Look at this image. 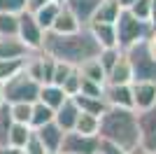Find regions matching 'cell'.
<instances>
[{
  "mask_svg": "<svg viewBox=\"0 0 156 154\" xmlns=\"http://www.w3.org/2000/svg\"><path fill=\"white\" fill-rule=\"evenodd\" d=\"M72 98H75V103L79 105V110L86 112V115L100 117L105 110L110 108L107 101H105V96H84V94H77V96H72Z\"/></svg>",
  "mask_w": 156,
  "mask_h": 154,
  "instance_id": "cell-19",
  "label": "cell"
},
{
  "mask_svg": "<svg viewBox=\"0 0 156 154\" xmlns=\"http://www.w3.org/2000/svg\"><path fill=\"white\" fill-rule=\"evenodd\" d=\"M133 68H130V61L126 56V51L119 56V61L114 63L110 72H107V84H133Z\"/></svg>",
  "mask_w": 156,
  "mask_h": 154,
  "instance_id": "cell-15",
  "label": "cell"
},
{
  "mask_svg": "<svg viewBox=\"0 0 156 154\" xmlns=\"http://www.w3.org/2000/svg\"><path fill=\"white\" fill-rule=\"evenodd\" d=\"M103 47L98 45V40L93 38V33L89 31V26L79 28L77 33H70V35H61V33L47 31L44 40H42V51L54 56L56 61H63V63H70L75 68H79L82 63L98 58Z\"/></svg>",
  "mask_w": 156,
  "mask_h": 154,
  "instance_id": "cell-1",
  "label": "cell"
},
{
  "mask_svg": "<svg viewBox=\"0 0 156 154\" xmlns=\"http://www.w3.org/2000/svg\"><path fill=\"white\" fill-rule=\"evenodd\" d=\"M68 98H70V96H68L61 86H56V84H42V86H40V98H37V101H42L44 105H49L54 112H56Z\"/></svg>",
  "mask_w": 156,
  "mask_h": 154,
  "instance_id": "cell-18",
  "label": "cell"
},
{
  "mask_svg": "<svg viewBox=\"0 0 156 154\" xmlns=\"http://www.w3.org/2000/svg\"><path fill=\"white\" fill-rule=\"evenodd\" d=\"M61 89L68 94V96H77L79 94V89H82V72H79V68H72V72L68 75V79L63 82V86Z\"/></svg>",
  "mask_w": 156,
  "mask_h": 154,
  "instance_id": "cell-30",
  "label": "cell"
},
{
  "mask_svg": "<svg viewBox=\"0 0 156 154\" xmlns=\"http://www.w3.org/2000/svg\"><path fill=\"white\" fill-rule=\"evenodd\" d=\"M124 51L119 49V47H107V49H100V54H98V61H100V65L105 68V72H110L112 68H114V63L119 61V56H121Z\"/></svg>",
  "mask_w": 156,
  "mask_h": 154,
  "instance_id": "cell-29",
  "label": "cell"
},
{
  "mask_svg": "<svg viewBox=\"0 0 156 154\" xmlns=\"http://www.w3.org/2000/svg\"><path fill=\"white\" fill-rule=\"evenodd\" d=\"M16 19H19L16 35H19L33 51H40L42 49V40H44V31H42V26L37 24L35 14L28 12V9H21V12L16 14Z\"/></svg>",
  "mask_w": 156,
  "mask_h": 154,
  "instance_id": "cell-6",
  "label": "cell"
},
{
  "mask_svg": "<svg viewBox=\"0 0 156 154\" xmlns=\"http://www.w3.org/2000/svg\"><path fill=\"white\" fill-rule=\"evenodd\" d=\"M54 2H58V5H65V0H54Z\"/></svg>",
  "mask_w": 156,
  "mask_h": 154,
  "instance_id": "cell-45",
  "label": "cell"
},
{
  "mask_svg": "<svg viewBox=\"0 0 156 154\" xmlns=\"http://www.w3.org/2000/svg\"><path fill=\"white\" fill-rule=\"evenodd\" d=\"M98 145H100L98 135H84L79 131H68L63 138V145H61V152H65V154H93V152H98Z\"/></svg>",
  "mask_w": 156,
  "mask_h": 154,
  "instance_id": "cell-7",
  "label": "cell"
},
{
  "mask_svg": "<svg viewBox=\"0 0 156 154\" xmlns=\"http://www.w3.org/2000/svg\"><path fill=\"white\" fill-rule=\"evenodd\" d=\"M16 26H19L16 14L0 12V35H16Z\"/></svg>",
  "mask_w": 156,
  "mask_h": 154,
  "instance_id": "cell-32",
  "label": "cell"
},
{
  "mask_svg": "<svg viewBox=\"0 0 156 154\" xmlns=\"http://www.w3.org/2000/svg\"><path fill=\"white\" fill-rule=\"evenodd\" d=\"M30 135H33V128L28 124H14L12 131H9V138H7V145L16 147V149H23L26 142L30 140Z\"/></svg>",
  "mask_w": 156,
  "mask_h": 154,
  "instance_id": "cell-24",
  "label": "cell"
},
{
  "mask_svg": "<svg viewBox=\"0 0 156 154\" xmlns=\"http://www.w3.org/2000/svg\"><path fill=\"white\" fill-rule=\"evenodd\" d=\"M105 86L98 82H91V79H84L82 77V89H79V94H84V96H103Z\"/></svg>",
  "mask_w": 156,
  "mask_h": 154,
  "instance_id": "cell-34",
  "label": "cell"
},
{
  "mask_svg": "<svg viewBox=\"0 0 156 154\" xmlns=\"http://www.w3.org/2000/svg\"><path fill=\"white\" fill-rule=\"evenodd\" d=\"M79 72H82V77L84 79H91V82H98V84H107V72H105V68L100 65V61L98 58H91V61H86V63L79 65Z\"/></svg>",
  "mask_w": 156,
  "mask_h": 154,
  "instance_id": "cell-21",
  "label": "cell"
},
{
  "mask_svg": "<svg viewBox=\"0 0 156 154\" xmlns=\"http://www.w3.org/2000/svg\"><path fill=\"white\" fill-rule=\"evenodd\" d=\"M79 28H84V26L77 21V16L68 9L65 5H61V12L58 16H56V21H54V33H61V35H70V33H77Z\"/></svg>",
  "mask_w": 156,
  "mask_h": 154,
  "instance_id": "cell-16",
  "label": "cell"
},
{
  "mask_svg": "<svg viewBox=\"0 0 156 154\" xmlns=\"http://www.w3.org/2000/svg\"><path fill=\"white\" fill-rule=\"evenodd\" d=\"M103 96H105V101H107L110 108L135 110L133 108V89H130V84H105Z\"/></svg>",
  "mask_w": 156,
  "mask_h": 154,
  "instance_id": "cell-10",
  "label": "cell"
},
{
  "mask_svg": "<svg viewBox=\"0 0 156 154\" xmlns=\"http://www.w3.org/2000/svg\"><path fill=\"white\" fill-rule=\"evenodd\" d=\"M128 154H156V152H149V149H144V147H140V145H137L135 149H130Z\"/></svg>",
  "mask_w": 156,
  "mask_h": 154,
  "instance_id": "cell-41",
  "label": "cell"
},
{
  "mask_svg": "<svg viewBox=\"0 0 156 154\" xmlns=\"http://www.w3.org/2000/svg\"><path fill=\"white\" fill-rule=\"evenodd\" d=\"M0 154H21V149L9 147V145H0Z\"/></svg>",
  "mask_w": 156,
  "mask_h": 154,
  "instance_id": "cell-40",
  "label": "cell"
},
{
  "mask_svg": "<svg viewBox=\"0 0 156 154\" xmlns=\"http://www.w3.org/2000/svg\"><path fill=\"white\" fill-rule=\"evenodd\" d=\"M79 115H82V110H79V105L75 103V98H68V101H65L63 105L54 112V122H56L65 133H68V131H75Z\"/></svg>",
  "mask_w": 156,
  "mask_h": 154,
  "instance_id": "cell-13",
  "label": "cell"
},
{
  "mask_svg": "<svg viewBox=\"0 0 156 154\" xmlns=\"http://www.w3.org/2000/svg\"><path fill=\"white\" fill-rule=\"evenodd\" d=\"M40 86H42L40 82H35L26 70H21L2 84V98L9 105L12 103H35L40 98Z\"/></svg>",
  "mask_w": 156,
  "mask_h": 154,
  "instance_id": "cell-4",
  "label": "cell"
},
{
  "mask_svg": "<svg viewBox=\"0 0 156 154\" xmlns=\"http://www.w3.org/2000/svg\"><path fill=\"white\" fill-rule=\"evenodd\" d=\"M121 9H124V7L119 5V0H100L93 21H98V24H114V21L119 19ZM93 21H91V24H93Z\"/></svg>",
  "mask_w": 156,
  "mask_h": 154,
  "instance_id": "cell-20",
  "label": "cell"
},
{
  "mask_svg": "<svg viewBox=\"0 0 156 154\" xmlns=\"http://www.w3.org/2000/svg\"><path fill=\"white\" fill-rule=\"evenodd\" d=\"M58 12H61L58 2H47L44 7H40L37 12H35V19H37V24L42 26L44 33L54 28V21H56V16H58Z\"/></svg>",
  "mask_w": 156,
  "mask_h": 154,
  "instance_id": "cell-22",
  "label": "cell"
},
{
  "mask_svg": "<svg viewBox=\"0 0 156 154\" xmlns=\"http://www.w3.org/2000/svg\"><path fill=\"white\" fill-rule=\"evenodd\" d=\"M130 89H133V108H135V112L156 105V82H147V79L144 82H133Z\"/></svg>",
  "mask_w": 156,
  "mask_h": 154,
  "instance_id": "cell-11",
  "label": "cell"
},
{
  "mask_svg": "<svg viewBox=\"0 0 156 154\" xmlns=\"http://www.w3.org/2000/svg\"><path fill=\"white\" fill-rule=\"evenodd\" d=\"M75 131H79V133H84V135H98V131H100V117L82 112L79 119H77Z\"/></svg>",
  "mask_w": 156,
  "mask_h": 154,
  "instance_id": "cell-25",
  "label": "cell"
},
{
  "mask_svg": "<svg viewBox=\"0 0 156 154\" xmlns=\"http://www.w3.org/2000/svg\"><path fill=\"white\" fill-rule=\"evenodd\" d=\"M21 9H26V0H0V12L19 14Z\"/></svg>",
  "mask_w": 156,
  "mask_h": 154,
  "instance_id": "cell-36",
  "label": "cell"
},
{
  "mask_svg": "<svg viewBox=\"0 0 156 154\" xmlns=\"http://www.w3.org/2000/svg\"><path fill=\"white\" fill-rule=\"evenodd\" d=\"M2 103H5V98H2V84H0V108H2Z\"/></svg>",
  "mask_w": 156,
  "mask_h": 154,
  "instance_id": "cell-44",
  "label": "cell"
},
{
  "mask_svg": "<svg viewBox=\"0 0 156 154\" xmlns=\"http://www.w3.org/2000/svg\"><path fill=\"white\" fill-rule=\"evenodd\" d=\"M98 138L110 140L121 149L130 152L140 145V128H137V112L128 108H107L100 115V131Z\"/></svg>",
  "mask_w": 156,
  "mask_h": 154,
  "instance_id": "cell-2",
  "label": "cell"
},
{
  "mask_svg": "<svg viewBox=\"0 0 156 154\" xmlns=\"http://www.w3.org/2000/svg\"><path fill=\"white\" fill-rule=\"evenodd\" d=\"M21 152H23V154H49V152H47V147L42 145V142H40V138L35 135V131H33L30 140L26 142V147L21 149Z\"/></svg>",
  "mask_w": 156,
  "mask_h": 154,
  "instance_id": "cell-35",
  "label": "cell"
},
{
  "mask_svg": "<svg viewBox=\"0 0 156 154\" xmlns=\"http://www.w3.org/2000/svg\"><path fill=\"white\" fill-rule=\"evenodd\" d=\"M23 70V61H9V58H0V84L12 79L16 72Z\"/></svg>",
  "mask_w": 156,
  "mask_h": 154,
  "instance_id": "cell-27",
  "label": "cell"
},
{
  "mask_svg": "<svg viewBox=\"0 0 156 154\" xmlns=\"http://www.w3.org/2000/svg\"><path fill=\"white\" fill-rule=\"evenodd\" d=\"M126 56L133 68V82H156V58L149 54L144 42H137L130 49H126Z\"/></svg>",
  "mask_w": 156,
  "mask_h": 154,
  "instance_id": "cell-5",
  "label": "cell"
},
{
  "mask_svg": "<svg viewBox=\"0 0 156 154\" xmlns=\"http://www.w3.org/2000/svg\"><path fill=\"white\" fill-rule=\"evenodd\" d=\"M98 152H100V154H128L126 149H121V147H119V145H114V142H110V140H103V138H100Z\"/></svg>",
  "mask_w": 156,
  "mask_h": 154,
  "instance_id": "cell-37",
  "label": "cell"
},
{
  "mask_svg": "<svg viewBox=\"0 0 156 154\" xmlns=\"http://www.w3.org/2000/svg\"><path fill=\"white\" fill-rule=\"evenodd\" d=\"M49 154H65V152H61V149H58V152H49Z\"/></svg>",
  "mask_w": 156,
  "mask_h": 154,
  "instance_id": "cell-46",
  "label": "cell"
},
{
  "mask_svg": "<svg viewBox=\"0 0 156 154\" xmlns=\"http://www.w3.org/2000/svg\"><path fill=\"white\" fill-rule=\"evenodd\" d=\"M98 5H100V0H65V7L77 16L82 26H89L93 21Z\"/></svg>",
  "mask_w": 156,
  "mask_h": 154,
  "instance_id": "cell-14",
  "label": "cell"
},
{
  "mask_svg": "<svg viewBox=\"0 0 156 154\" xmlns=\"http://www.w3.org/2000/svg\"><path fill=\"white\" fill-rule=\"evenodd\" d=\"M72 68H75V65H70V63H63V61H56V68H54L51 84H56V86H63V82L68 79V75L72 72Z\"/></svg>",
  "mask_w": 156,
  "mask_h": 154,
  "instance_id": "cell-33",
  "label": "cell"
},
{
  "mask_svg": "<svg viewBox=\"0 0 156 154\" xmlns=\"http://www.w3.org/2000/svg\"><path fill=\"white\" fill-rule=\"evenodd\" d=\"M89 31L93 33V38L98 40V45L103 49L117 47V28H114V24H98V21H93V24H89Z\"/></svg>",
  "mask_w": 156,
  "mask_h": 154,
  "instance_id": "cell-17",
  "label": "cell"
},
{
  "mask_svg": "<svg viewBox=\"0 0 156 154\" xmlns=\"http://www.w3.org/2000/svg\"><path fill=\"white\" fill-rule=\"evenodd\" d=\"M21 154H23V152H21Z\"/></svg>",
  "mask_w": 156,
  "mask_h": 154,
  "instance_id": "cell-47",
  "label": "cell"
},
{
  "mask_svg": "<svg viewBox=\"0 0 156 154\" xmlns=\"http://www.w3.org/2000/svg\"><path fill=\"white\" fill-rule=\"evenodd\" d=\"M128 12L133 16H137L140 21H149L151 24V0H135L128 7Z\"/></svg>",
  "mask_w": 156,
  "mask_h": 154,
  "instance_id": "cell-31",
  "label": "cell"
},
{
  "mask_svg": "<svg viewBox=\"0 0 156 154\" xmlns=\"http://www.w3.org/2000/svg\"><path fill=\"white\" fill-rule=\"evenodd\" d=\"M47 2H54V0H26V9L35 14V12L40 9V7H44Z\"/></svg>",
  "mask_w": 156,
  "mask_h": 154,
  "instance_id": "cell-38",
  "label": "cell"
},
{
  "mask_svg": "<svg viewBox=\"0 0 156 154\" xmlns=\"http://www.w3.org/2000/svg\"><path fill=\"white\" fill-rule=\"evenodd\" d=\"M151 26H156V0H151Z\"/></svg>",
  "mask_w": 156,
  "mask_h": 154,
  "instance_id": "cell-42",
  "label": "cell"
},
{
  "mask_svg": "<svg viewBox=\"0 0 156 154\" xmlns=\"http://www.w3.org/2000/svg\"><path fill=\"white\" fill-rule=\"evenodd\" d=\"M144 45H147V49H149V54L156 58V26H154V31L149 33V38L144 40Z\"/></svg>",
  "mask_w": 156,
  "mask_h": 154,
  "instance_id": "cell-39",
  "label": "cell"
},
{
  "mask_svg": "<svg viewBox=\"0 0 156 154\" xmlns=\"http://www.w3.org/2000/svg\"><path fill=\"white\" fill-rule=\"evenodd\" d=\"M12 119L14 124H28L30 126V112H33V103H12Z\"/></svg>",
  "mask_w": 156,
  "mask_h": 154,
  "instance_id": "cell-28",
  "label": "cell"
},
{
  "mask_svg": "<svg viewBox=\"0 0 156 154\" xmlns=\"http://www.w3.org/2000/svg\"><path fill=\"white\" fill-rule=\"evenodd\" d=\"M35 135H37L40 142L47 147V152H58L61 145H63L65 131H63L56 122H49V124H44V126L35 128Z\"/></svg>",
  "mask_w": 156,
  "mask_h": 154,
  "instance_id": "cell-12",
  "label": "cell"
},
{
  "mask_svg": "<svg viewBox=\"0 0 156 154\" xmlns=\"http://www.w3.org/2000/svg\"><path fill=\"white\" fill-rule=\"evenodd\" d=\"M12 126H14L12 108H9V103H2V108H0V145H7V138H9Z\"/></svg>",
  "mask_w": 156,
  "mask_h": 154,
  "instance_id": "cell-26",
  "label": "cell"
},
{
  "mask_svg": "<svg viewBox=\"0 0 156 154\" xmlns=\"http://www.w3.org/2000/svg\"><path fill=\"white\" fill-rule=\"evenodd\" d=\"M114 28H117V47L121 51L130 49L137 42H144V40L149 38V33L154 31V26L149 21H140L128 9H121L119 19L114 21Z\"/></svg>",
  "mask_w": 156,
  "mask_h": 154,
  "instance_id": "cell-3",
  "label": "cell"
},
{
  "mask_svg": "<svg viewBox=\"0 0 156 154\" xmlns=\"http://www.w3.org/2000/svg\"><path fill=\"white\" fill-rule=\"evenodd\" d=\"M33 49L19 38V35H0V58L9 61H26Z\"/></svg>",
  "mask_w": 156,
  "mask_h": 154,
  "instance_id": "cell-9",
  "label": "cell"
},
{
  "mask_svg": "<svg viewBox=\"0 0 156 154\" xmlns=\"http://www.w3.org/2000/svg\"><path fill=\"white\" fill-rule=\"evenodd\" d=\"M137 128H140V147L156 152V105L137 112Z\"/></svg>",
  "mask_w": 156,
  "mask_h": 154,
  "instance_id": "cell-8",
  "label": "cell"
},
{
  "mask_svg": "<svg viewBox=\"0 0 156 154\" xmlns=\"http://www.w3.org/2000/svg\"><path fill=\"white\" fill-rule=\"evenodd\" d=\"M133 2H135V0H119V5L124 7V9H128V7L133 5Z\"/></svg>",
  "mask_w": 156,
  "mask_h": 154,
  "instance_id": "cell-43",
  "label": "cell"
},
{
  "mask_svg": "<svg viewBox=\"0 0 156 154\" xmlns=\"http://www.w3.org/2000/svg\"><path fill=\"white\" fill-rule=\"evenodd\" d=\"M49 122H54V110L49 105H44L42 101H35L33 103V112H30V128L35 131V128L44 126Z\"/></svg>",
  "mask_w": 156,
  "mask_h": 154,
  "instance_id": "cell-23",
  "label": "cell"
}]
</instances>
